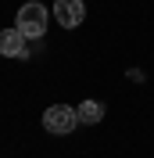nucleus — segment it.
<instances>
[{
	"label": "nucleus",
	"mask_w": 154,
	"mask_h": 158,
	"mask_svg": "<svg viewBox=\"0 0 154 158\" xmlns=\"http://www.w3.org/2000/svg\"><path fill=\"white\" fill-rule=\"evenodd\" d=\"M75 111H79V126H97L104 118V104L100 101H83Z\"/></svg>",
	"instance_id": "obj_5"
},
{
	"label": "nucleus",
	"mask_w": 154,
	"mask_h": 158,
	"mask_svg": "<svg viewBox=\"0 0 154 158\" xmlns=\"http://www.w3.org/2000/svg\"><path fill=\"white\" fill-rule=\"evenodd\" d=\"M43 126H47V133L65 137V133H72V129L79 126V111L68 108V104H50V108L43 111Z\"/></svg>",
	"instance_id": "obj_2"
},
{
	"label": "nucleus",
	"mask_w": 154,
	"mask_h": 158,
	"mask_svg": "<svg viewBox=\"0 0 154 158\" xmlns=\"http://www.w3.org/2000/svg\"><path fill=\"white\" fill-rule=\"evenodd\" d=\"M22 29L25 40H39L47 32V7L39 4V0H29V4H22L18 7V22H14Z\"/></svg>",
	"instance_id": "obj_1"
},
{
	"label": "nucleus",
	"mask_w": 154,
	"mask_h": 158,
	"mask_svg": "<svg viewBox=\"0 0 154 158\" xmlns=\"http://www.w3.org/2000/svg\"><path fill=\"white\" fill-rule=\"evenodd\" d=\"M54 18H58L65 29H75V25H83V18H86V4H83V0H54Z\"/></svg>",
	"instance_id": "obj_3"
},
{
	"label": "nucleus",
	"mask_w": 154,
	"mask_h": 158,
	"mask_svg": "<svg viewBox=\"0 0 154 158\" xmlns=\"http://www.w3.org/2000/svg\"><path fill=\"white\" fill-rule=\"evenodd\" d=\"M25 43H29V40L22 36L18 25H14V29H0V54H4V58H25V54H29Z\"/></svg>",
	"instance_id": "obj_4"
}]
</instances>
